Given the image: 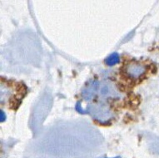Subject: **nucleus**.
Wrapping results in <instances>:
<instances>
[{
    "label": "nucleus",
    "instance_id": "obj_4",
    "mask_svg": "<svg viewBox=\"0 0 159 158\" xmlns=\"http://www.w3.org/2000/svg\"><path fill=\"white\" fill-rule=\"evenodd\" d=\"M98 83L99 81H92L88 83L86 87L84 88V90L82 92V97H84L85 101L89 102L96 97Z\"/></svg>",
    "mask_w": 159,
    "mask_h": 158
},
{
    "label": "nucleus",
    "instance_id": "obj_8",
    "mask_svg": "<svg viewBox=\"0 0 159 158\" xmlns=\"http://www.w3.org/2000/svg\"><path fill=\"white\" fill-rule=\"evenodd\" d=\"M99 158H107V157H99ZM114 158H120V157H118V156H117V157H114Z\"/></svg>",
    "mask_w": 159,
    "mask_h": 158
},
{
    "label": "nucleus",
    "instance_id": "obj_1",
    "mask_svg": "<svg viewBox=\"0 0 159 158\" xmlns=\"http://www.w3.org/2000/svg\"><path fill=\"white\" fill-rule=\"evenodd\" d=\"M86 114L91 115L94 119L100 122H109L112 117V111L107 104L102 102L89 104L85 109Z\"/></svg>",
    "mask_w": 159,
    "mask_h": 158
},
{
    "label": "nucleus",
    "instance_id": "obj_5",
    "mask_svg": "<svg viewBox=\"0 0 159 158\" xmlns=\"http://www.w3.org/2000/svg\"><path fill=\"white\" fill-rule=\"evenodd\" d=\"M119 62V55L117 52H113L106 58L105 62L107 66H113Z\"/></svg>",
    "mask_w": 159,
    "mask_h": 158
},
{
    "label": "nucleus",
    "instance_id": "obj_7",
    "mask_svg": "<svg viewBox=\"0 0 159 158\" xmlns=\"http://www.w3.org/2000/svg\"><path fill=\"white\" fill-rule=\"evenodd\" d=\"M0 115H1V116H0V122H4V121L6 120V115L5 113L3 112V110H1V111H0Z\"/></svg>",
    "mask_w": 159,
    "mask_h": 158
},
{
    "label": "nucleus",
    "instance_id": "obj_2",
    "mask_svg": "<svg viewBox=\"0 0 159 158\" xmlns=\"http://www.w3.org/2000/svg\"><path fill=\"white\" fill-rule=\"evenodd\" d=\"M120 96L119 92L114 85V83L109 81H99L98 90H97L96 97L107 99V98H117Z\"/></svg>",
    "mask_w": 159,
    "mask_h": 158
},
{
    "label": "nucleus",
    "instance_id": "obj_3",
    "mask_svg": "<svg viewBox=\"0 0 159 158\" xmlns=\"http://www.w3.org/2000/svg\"><path fill=\"white\" fill-rule=\"evenodd\" d=\"M146 71V66L141 62H131L125 66L124 74L132 80H137L145 75Z\"/></svg>",
    "mask_w": 159,
    "mask_h": 158
},
{
    "label": "nucleus",
    "instance_id": "obj_6",
    "mask_svg": "<svg viewBox=\"0 0 159 158\" xmlns=\"http://www.w3.org/2000/svg\"><path fill=\"white\" fill-rule=\"evenodd\" d=\"M76 109H77V111H78L79 113H82V114H86V113H85V109H83L81 107V102H78L77 105H76Z\"/></svg>",
    "mask_w": 159,
    "mask_h": 158
}]
</instances>
